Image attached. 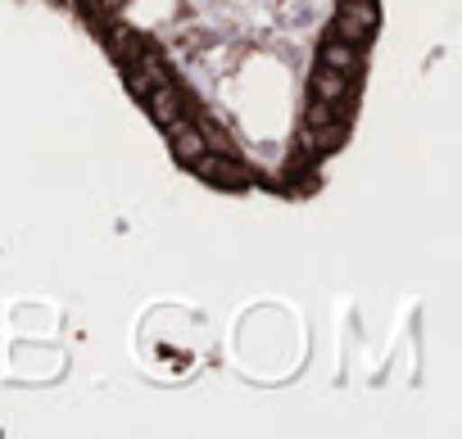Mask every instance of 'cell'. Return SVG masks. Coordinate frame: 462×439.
<instances>
[{"label":"cell","mask_w":462,"mask_h":439,"mask_svg":"<svg viewBox=\"0 0 462 439\" xmlns=\"http://www.w3.org/2000/svg\"><path fill=\"white\" fill-rule=\"evenodd\" d=\"M376 0H349V5H340V19H336V37L363 46L372 32H376Z\"/></svg>","instance_id":"1"}]
</instances>
